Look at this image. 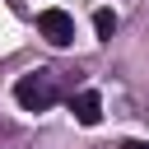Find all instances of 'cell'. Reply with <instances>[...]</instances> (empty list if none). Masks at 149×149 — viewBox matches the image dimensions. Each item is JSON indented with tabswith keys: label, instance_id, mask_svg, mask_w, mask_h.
I'll return each mask as SVG.
<instances>
[{
	"label": "cell",
	"instance_id": "cell-1",
	"mask_svg": "<svg viewBox=\"0 0 149 149\" xmlns=\"http://www.w3.org/2000/svg\"><path fill=\"white\" fill-rule=\"evenodd\" d=\"M14 98H19V107H23V112H47V107L56 102L51 70H33V74H23V79L14 84Z\"/></svg>",
	"mask_w": 149,
	"mask_h": 149
},
{
	"label": "cell",
	"instance_id": "cell-2",
	"mask_svg": "<svg viewBox=\"0 0 149 149\" xmlns=\"http://www.w3.org/2000/svg\"><path fill=\"white\" fill-rule=\"evenodd\" d=\"M37 33L51 42V47H70L74 42V19L65 9H42L37 14Z\"/></svg>",
	"mask_w": 149,
	"mask_h": 149
},
{
	"label": "cell",
	"instance_id": "cell-3",
	"mask_svg": "<svg viewBox=\"0 0 149 149\" xmlns=\"http://www.w3.org/2000/svg\"><path fill=\"white\" fill-rule=\"evenodd\" d=\"M70 112H74L79 126H98V121H102V98H98L93 88H84V93L70 98Z\"/></svg>",
	"mask_w": 149,
	"mask_h": 149
},
{
	"label": "cell",
	"instance_id": "cell-4",
	"mask_svg": "<svg viewBox=\"0 0 149 149\" xmlns=\"http://www.w3.org/2000/svg\"><path fill=\"white\" fill-rule=\"evenodd\" d=\"M93 28H98V37H112V33H116V14H112V9H98V14H93Z\"/></svg>",
	"mask_w": 149,
	"mask_h": 149
},
{
	"label": "cell",
	"instance_id": "cell-5",
	"mask_svg": "<svg viewBox=\"0 0 149 149\" xmlns=\"http://www.w3.org/2000/svg\"><path fill=\"white\" fill-rule=\"evenodd\" d=\"M121 149H149V140H126Z\"/></svg>",
	"mask_w": 149,
	"mask_h": 149
}]
</instances>
